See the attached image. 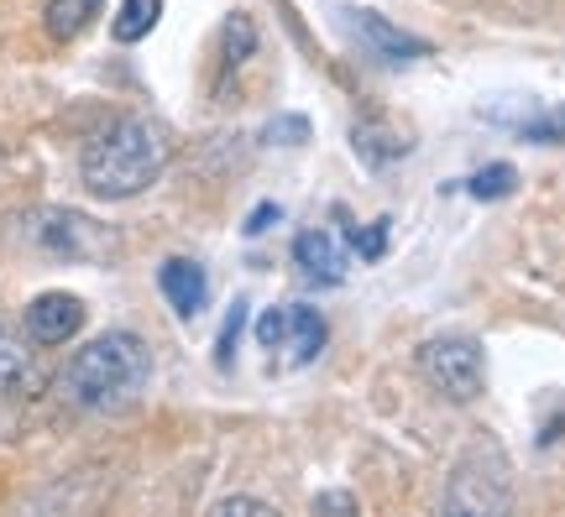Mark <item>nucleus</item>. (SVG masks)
I'll return each mask as SVG.
<instances>
[{
  "label": "nucleus",
  "mask_w": 565,
  "mask_h": 517,
  "mask_svg": "<svg viewBox=\"0 0 565 517\" xmlns=\"http://www.w3.org/2000/svg\"><path fill=\"white\" fill-rule=\"evenodd\" d=\"M168 168V137L147 116H121L84 147L79 179L95 200H137Z\"/></svg>",
  "instance_id": "obj_1"
},
{
  "label": "nucleus",
  "mask_w": 565,
  "mask_h": 517,
  "mask_svg": "<svg viewBox=\"0 0 565 517\" xmlns=\"http://www.w3.org/2000/svg\"><path fill=\"white\" fill-rule=\"evenodd\" d=\"M147 377H152V356H147L141 335L110 330V335H95L84 351L68 356L58 387L63 398L84 408V413H110V408H126L137 398Z\"/></svg>",
  "instance_id": "obj_2"
},
{
  "label": "nucleus",
  "mask_w": 565,
  "mask_h": 517,
  "mask_svg": "<svg viewBox=\"0 0 565 517\" xmlns=\"http://www.w3.org/2000/svg\"><path fill=\"white\" fill-rule=\"evenodd\" d=\"M424 381L445 392L450 402H471L487 387V356L471 335H435L419 345Z\"/></svg>",
  "instance_id": "obj_3"
},
{
  "label": "nucleus",
  "mask_w": 565,
  "mask_h": 517,
  "mask_svg": "<svg viewBox=\"0 0 565 517\" xmlns=\"http://www.w3.org/2000/svg\"><path fill=\"white\" fill-rule=\"evenodd\" d=\"M330 340V324H324L320 309H303V303H288V309H267L257 319V345L263 351H282V366H309V360L324 351Z\"/></svg>",
  "instance_id": "obj_4"
},
{
  "label": "nucleus",
  "mask_w": 565,
  "mask_h": 517,
  "mask_svg": "<svg viewBox=\"0 0 565 517\" xmlns=\"http://www.w3.org/2000/svg\"><path fill=\"white\" fill-rule=\"evenodd\" d=\"M487 120L508 126L513 137L540 141V147H561L565 141V105H545L534 95H503V100H487L482 105Z\"/></svg>",
  "instance_id": "obj_5"
},
{
  "label": "nucleus",
  "mask_w": 565,
  "mask_h": 517,
  "mask_svg": "<svg viewBox=\"0 0 565 517\" xmlns=\"http://www.w3.org/2000/svg\"><path fill=\"white\" fill-rule=\"evenodd\" d=\"M32 236H38V246H47L53 257H100V251H110V240H105L100 225L74 215V209H42L38 225H32Z\"/></svg>",
  "instance_id": "obj_6"
},
{
  "label": "nucleus",
  "mask_w": 565,
  "mask_h": 517,
  "mask_svg": "<svg viewBox=\"0 0 565 517\" xmlns=\"http://www.w3.org/2000/svg\"><path fill=\"white\" fill-rule=\"evenodd\" d=\"M341 17H345V26L356 32V42H362L372 58L408 63V58H424V53H429V42H424V37H408V32H398L393 21L377 17V11H366V6H362V11L351 6V11H341Z\"/></svg>",
  "instance_id": "obj_7"
},
{
  "label": "nucleus",
  "mask_w": 565,
  "mask_h": 517,
  "mask_svg": "<svg viewBox=\"0 0 565 517\" xmlns=\"http://www.w3.org/2000/svg\"><path fill=\"white\" fill-rule=\"evenodd\" d=\"M84 330V303L74 293H38L26 303V335L38 345H68Z\"/></svg>",
  "instance_id": "obj_8"
},
{
  "label": "nucleus",
  "mask_w": 565,
  "mask_h": 517,
  "mask_svg": "<svg viewBox=\"0 0 565 517\" xmlns=\"http://www.w3.org/2000/svg\"><path fill=\"white\" fill-rule=\"evenodd\" d=\"M38 340L0 324V398H26L42 387V366H38Z\"/></svg>",
  "instance_id": "obj_9"
},
{
  "label": "nucleus",
  "mask_w": 565,
  "mask_h": 517,
  "mask_svg": "<svg viewBox=\"0 0 565 517\" xmlns=\"http://www.w3.org/2000/svg\"><path fill=\"white\" fill-rule=\"evenodd\" d=\"M158 288H162V299L173 303V314L179 319H194L210 303V278H204V267L200 261H189V257H168L158 267Z\"/></svg>",
  "instance_id": "obj_10"
},
{
  "label": "nucleus",
  "mask_w": 565,
  "mask_h": 517,
  "mask_svg": "<svg viewBox=\"0 0 565 517\" xmlns=\"http://www.w3.org/2000/svg\"><path fill=\"white\" fill-rule=\"evenodd\" d=\"M294 261L303 267L309 282H345V246H341V236L324 230V225H315V230H303V236L294 240Z\"/></svg>",
  "instance_id": "obj_11"
},
{
  "label": "nucleus",
  "mask_w": 565,
  "mask_h": 517,
  "mask_svg": "<svg viewBox=\"0 0 565 517\" xmlns=\"http://www.w3.org/2000/svg\"><path fill=\"white\" fill-rule=\"evenodd\" d=\"M105 11V0H47V11H42V21H47V37L53 42H74L79 32H89L95 26V17Z\"/></svg>",
  "instance_id": "obj_12"
},
{
  "label": "nucleus",
  "mask_w": 565,
  "mask_h": 517,
  "mask_svg": "<svg viewBox=\"0 0 565 517\" xmlns=\"http://www.w3.org/2000/svg\"><path fill=\"white\" fill-rule=\"evenodd\" d=\"M158 11H162V0H126L121 17L110 21L116 42H141L152 26H158Z\"/></svg>",
  "instance_id": "obj_13"
},
{
  "label": "nucleus",
  "mask_w": 565,
  "mask_h": 517,
  "mask_svg": "<svg viewBox=\"0 0 565 517\" xmlns=\"http://www.w3.org/2000/svg\"><path fill=\"white\" fill-rule=\"evenodd\" d=\"M513 183H519V173H513L508 162H492V168H482V173L466 179V194H471V200H508Z\"/></svg>",
  "instance_id": "obj_14"
},
{
  "label": "nucleus",
  "mask_w": 565,
  "mask_h": 517,
  "mask_svg": "<svg viewBox=\"0 0 565 517\" xmlns=\"http://www.w3.org/2000/svg\"><path fill=\"white\" fill-rule=\"evenodd\" d=\"M242 330H246V299H236V303H231V314H225L221 340H215V360H221V366H231V356H236V340H242Z\"/></svg>",
  "instance_id": "obj_15"
},
{
  "label": "nucleus",
  "mask_w": 565,
  "mask_h": 517,
  "mask_svg": "<svg viewBox=\"0 0 565 517\" xmlns=\"http://www.w3.org/2000/svg\"><path fill=\"white\" fill-rule=\"evenodd\" d=\"M345 240H351V246H356V251H362L366 261H377L387 251V219H377V225H351V230H345Z\"/></svg>",
  "instance_id": "obj_16"
},
{
  "label": "nucleus",
  "mask_w": 565,
  "mask_h": 517,
  "mask_svg": "<svg viewBox=\"0 0 565 517\" xmlns=\"http://www.w3.org/2000/svg\"><path fill=\"white\" fill-rule=\"evenodd\" d=\"M236 513L273 517V502H257V497H225V502H215V517H236Z\"/></svg>",
  "instance_id": "obj_17"
},
{
  "label": "nucleus",
  "mask_w": 565,
  "mask_h": 517,
  "mask_svg": "<svg viewBox=\"0 0 565 517\" xmlns=\"http://www.w3.org/2000/svg\"><path fill=\"white\" fill-rule=\"evenodd\" d=\"M278 215H282L278 204H257V209H252V219H246V236H263V230H267V225H273Z\"/></svg>",
  "instance_id": "obj_18"
},
{
  "label": "nucleus",
  "mask_w": 565,
  "mask_h": 517,
  "mask_svg": "<svg viewBox=\"0 0 565 517\" xmlns=\"http://www.w3.org/2000/svg\"><path fill=\"white\" fill-rule=\"evenodd\" d=\"M315 513H356V497H345V492H330V497H315Z\"/></svg>",
  "instance_id": "obj_19"
}]
</instances>
